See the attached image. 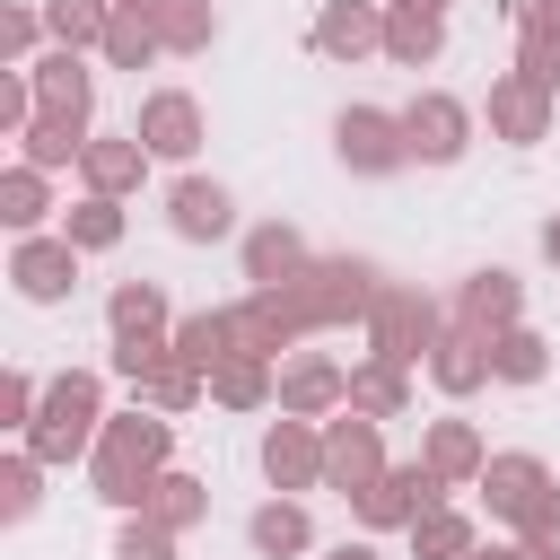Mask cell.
Segmentation results:
<instances>
[{
  "label": "cell",
  "mask_w": 560,
  "mask_h": 560,
  "mask_svg": "<svg viewBox=\"0 0 560 560\" xmlns=\"http://www.w3.org/2000/svg\"><path fill=\"white\" fill-rule=\"evenodd\" d=\"M166 464H175V420H166V411H149V402H131V411H114V420H105V438H96V455H88V490H96L105 508L140 516Z\"/></svg>",
  "instance_id": "6da1fadb"
},
{
  "label": "cell",
  "mask_w": 560,
  "mask_h": 560,
  "mask_svg": "<svg viewBox=\"0 0 560 560\" xmlns=\"http://www.w3.org/2000/svg\"><path fill=\"white\" fill-rule=\"evenodd\" d=\"M105 376L96 368H61L52 385H44V411H35V429L18 438L44 472H61V464H88L96 455V438H105Z\"/></svg>",
  "instance_id": "7a4b0ae2"
},
{
  "label": "cell",
  "mask_w": 560,
  "mask_h": 560,
  "mask_svg": "<svg viewBox=\"0 0 560 560\" xmlns=\"http://www.w3.org/2000/svg\"><path fill=\"white\" fill-rule=\"evenodd\" d=\"M472 490L490 499V516H499L516 542H560V481H551L542 455H490Z\"/></svg>",
  "instance_id": "3957f363"
},
{
  "label": "cell",
  "mask_w": 560,
  "mask_h": 560,
  "mask_svg": "<svg viewBox=\"0 0 560 560\" xmlns=\"http://www.w3.org/2000/svg\"><path fill=\"white\" fill-rule=\"evenodd\" d=\"M376 289H385V271H376L368 254H315V262L289 280V306L306 315V332H341V324H368Z\"/></svg>",
  "instance_id": "277c9868"
},
{
  "label": "cell",
  "mask_w": 560,
  "mask_h": 560,
  "mask_svg": "<svg viewBox=\"0 0 560 560\" xmlns=\"http://www.w3.org/2000/svg\"><path fill=\"white\" fill-rule=\"evenodd\" d=\"M359 332H368V359H394V368H429V350H438V332H446V306H438L420 280H385Z\"/></svg>",
  "instance_id": "5b68a950"
},
{
  "label": "cell",
  "mask_w": 560,
  "mask_h": 560,
  "mask_svg": "<svg viewBox=\"0 0 560 560\" xmlns=\"http://www.w3.org/2000/svg\"><path fill=\"white\" fill-rule=\"evenodd\" d=\"M429 508H446V481H438L420 455H411V464H385V472H376V481L350 499V516H359L368 534H411Z\"/></svg>",
  "instance_id": "8992f818"
},
{
  "label": "cell",
  "mask_w": 560,
  "mask_h": 560,
  "mask_svg": "<svg viewBox=\"0 0 560 560\" xmlns=\"http://www.w3.org/2000/svg\"><path fill=\"white\" fill-rule=\"evenodd\" d=\"M332 158H341L350 175H368V184L402 175V166H411L402 114H385V105H341V114H332Z\"/></svg>",
  "instance_id": "52a82bcc"
},
{
  "label": "cell",
  "mask_w": 560,
  "mask_h": 560,
  "mask_svg": "<svg viewBox=\"0 0 560 560\" xmlns=\"http://www.w3.org/2000/svg\"><path fill=\"white\" fill-rule=\"evenodd\" d=\"M472 105L464 96H446V88H420L411 105H402V140H411V166H455L464 149H472Z\"/></svg>",
  "instance_id": "ba28073f"
},
{
  "label": "cell",
  "mask_w": 560,
  "mask_h": 560,
  "mask_svg": "<svg viewBox=\"0 0 560 560\" xmlns=\"http://www.w3.org/2000/svg\"><path fill=\"white\" fill-rule=\"evenodd\" d=\"M131 131H140V149H149L158 166H192V149L210 140L201 96H184V88H149V96H140V114H131Z\"/></svg>",
  "instance_id": "9c48e42d"
},
{
  "label": "cell",
  "mask_w": 560,
  "mask_h": 560,
  "mask_svg": "<svg viewBox=\"0 0 560 560\" xmlns=\"http://www.w3.org/2000/svg\"><path fill=\"white\" fill-rule=\"evenodd\" d=\"M79 262H88V254H79L61 228H44V236H18V245H9V289H18L26 306H61V298L79 289Z\"/></svg>",
  "instance_id": "30bf717a"
},
{
  "label": "cell",
  "mask_w": 560,
  "mask_h": 560,
  "mask_svg": "<svg viewBox=\"0 0 560 560\" xmlns=\"http://www.w3.org/2000/svg\"><path fill=\"white\" fill-rule=\"evenodd\" d=\"M385 472V420H359V411H332L324 420V490L359 499L368 481Z\"/></svg>",
  "instance_id": "8fae6325"
},
{
  "label": "cell",
  "mask_w": 560,
  "mask_h": 560,
  "mask_svg": "<svg viewBox=\"0 0 560 560\" xmlns=\"http://www.w3.org/2000/svg\"><path fill=\"white\" fill-rule=\"evenodd\" d=\"M446 324H464V332H481V341H499L508 324H525V280H516L508 262H481V271H464V289H455V306H446Z\"/></svg>",
  "instance_id": "7c38bea8"
},
{
  "label": "cell",
  "mask_w": 560,
  "mask_h": 560,
  "mask_svg": "<svg viewBox=\"0 0 560 560\" xmlns=\"http://www.w3.org/2000/svg\"><path fill=\"white\" fill-rule=\"evenodd\" d=\"M228 324H236V350H245V359H289V350H306V315L289 306V289H245V298L228 306Z\"/></svg>",
  "instance_id": "4fadbf2b"
},
{
  "label": "cell",
  "mask_w": 560,
  "mask_h": 560,
  "mask_svg": "<svg viewBox=\"0 0 560 560\" xmlns=\"http://www.w3.org/2000/svg\"><path fill=\"white\" fill-rule=\"evenodd\" d=\"M280 411L289 420H332L350 411V368L332 350H289L280 359Z\"/></svg>",
  "instance_id": "5bb4252c"
},
{
  "label": "cell",
  "mask_w": 560,
  "mask_h": 560,
  "mask_svg": "<svg viewBox=\"0 0 560 560\" xmlns=\"http://www.w3.org/2000/svg\"><path fill=\"white\" fill-rule=\"evenodd\" d=\"M262 481L280 490V499H298V490H324V420H271L262 429Z\"/></svg>",
  "instance_id": "9a60e30c"
},
{
  "label": "cell",
  "mask_w": 560,
  "mask_h": 560,
  "mask_svg": "<svg viewBox=\"0 0 560 560\" xmlns=\"http://www.w3.org/2000/svg\"><path fill=\"white\" fill-rule=\"evenodd\" d=\"M306 44H315L324 61H368V52H385V0H324L315 26H306Z\"/></svg>",
  "instance_id": "2e32d148"
},
{
  "label": "cell",
  "mask_w": 560,
  "mask_h": 560,
  "mask_svg": "<svg viewBox=\"0 0 560 560\" xmlns=\"http://www.w3.org/2000/svg\"><path fill=\"white\" fill-rule=\"evenodd\" d=\"M481 114H490V140H508V149H534V140H551V88H534L525 70H499Z\"/></svg>",
  "instance_id": "e0dca14e"
},
{
  "label": "cell",
  "mask_w": 560,
  "mask_h": 560,
  "mask_svg": "<svg viewBox=\"0 0 560 560\" xmlns=\"http://www.w3.org/2000/svg\"><path fill=\"white\" fill-rule=\"evenodd\" d=\"M166 228L184 245H219V236H236V192L210 184V175H175L166 184Z\"/></svg>",
  "instance_id": "ac0fdd59"
},
{
  "label": "cell",
  "mask_w": 560,
  "mask_h": 560,
  "mask_svg": "<svg viewBox=\"0 0 560 560\" xmlns=\"http://www.w3.org/2000/svg\"><path fill=\"white\" fill-rule=\"evenodd\" d=\"M158 158L140 149V131H96L88 140V158H79V192H105V201H122V192H140V175H149Z\"/></svg>",
  "instance_id": "d6986e66"
},
{
  "label": "cell",
  "mask_w": 560,
  "mask_h": 560,
  "mask_svg": "<svg viewBox=\"0 0 560 560\" xmlns=\"http://www.w3.org/2000/svg\"><path fill=\"white\" fill-rule=\"evenodd\" d=\"M26 79H35V105H44V114L96 122V70H88V52H61V44H52V52H44Z\"/></svg>",
  "instance_id": "ffe728a7"
},
{
  "label": "cell",
  "mask_w": 560,
  "mask_h": 560,
  "mask_svg": "<svg viewBox=\"0 0 560 560\" xmlns=\"http://www.w3.org/2000/svg\"><path fill=\"white\" fill-rule=\"evenodd\" d=\"M236 262H245V280H254V289H289V280H298L315 254H306V236H298L289 219H262V228H245Z\"/></svg>",
  "instance_id": "44dd1931"
},
{
  "label": "cell",
  "mask_w": 560,
  "mask_h": 560,
  "mask_svg": "<svg viewBox=\"0 0 560 560\" xmlns=\"http://www.w3.org/2000/svg\"><path fill=\"white\" fill-rule=\"evenodd\" d=\"M105 332L114 341H175V306L158 280H114L105 289Z\"/></svg>",
  "instance_id": "7402d4cb"
},
{
  "label": "cell",
  "mask_w": 560,
  "mask_h": 560,
  "mask_svg": "<svg viewBox=\"0 0 560 560\" xmlns=\"http://www.w3.org/2000/svg\"><path fill=\"white\" fill-rule=\"evenodd\" d=\"M420 464H429L446 490H472V481H481V464H490V446H481V429H472V420H429V429H420Z\"/></svg>",
  "instance_id": "603a6c76"
},
{
  "label": "cell",
  "mask_w": 560,
  "mask_h": 560,
  "mask_svg": "<svg viewBox=\"0 0 560 560\" xmlns=\"http://www.w3.org/2000/svg\"><path fill=\"white\" fill-rule=\"evenodd\" d=\"M429 385H438V394H455V402H464V394H481V385H490V341H481V332H464V324H446V332H438V350H429Z\"/></svg>",
  "instance_id": "cb8c5ba5"
},
{
  "label": "cell",
  "mask_w": 560,
  "mask_h": 560,
  "mask_svg": "<svg viewBox=\"0 0 560 560\" xmlns=\"http://www.w3.org/2000/svg\"><path fill=\"white\" fill-rule=\"evenodd\" d=\"M245 542H254V560H298V551H315L306 499H262V508L245 516Z\"/></svg>",
  "instance_id": "d4e9b609"
},
{
  "label": "cell",
  "mask_w": 560,
  "mask_h": 560,
  "mask_svg": "<svg viewBox=\"0 0 560 560\" xmlns=\"http://www.w3.org/2000/svg\"><path fill=\"white\" fill-rule=\"evenodd\" d=\"M88 140H96V122L35 114V122L18 131V166H44V175H61V166H79V158H88Z\"/></svg>",
  "instance_id": "484cf974"
},
{
  "label": "cell",
  "mask_w": 560,
  "mask_h": 560,
  "mask_svg": "<svg viewBox=\"0 0 560 560\" xmlns=\"http://www.w3.org/2000/svg\"><path fill=\"white\" fill-rule=\"evenodd\" d=\"M201 394H210V376H201V368H192L175 341H166V350L149 359V376L131 385V402H149V411H166V420H175V411H192Z\"/></svg>",
  "instance_id": "4316f807"
},
{
  "label": "cell",
  "mask_w": 560,
  "mask_h": 560,
  "mask_svg": "<svg viewBox=\"0 0 560 560\" xmlns=\"http://www.w3.org/2000/svg\"><path fill=\"white\" fill-rule=\"evenodd\" d=\"M210 402L219 411H262V402H280V359H219L210 368Z\"/></svg>",
  "instance_id": "83f0119b"
},
{
  "label": "cell",
  "mask_w": 560,
  "mask_h": 560,
  "mask_svg": "<svg viewBox=\"0 0 560 560\" xmlns=\"http://www.w3.org/2000/svg\"><path fill=\"white\" fill-rule=\"evenodd\" d=\"M44 219H52V184H44V166H0V228L9 236H44Z\"/></svg>",
  "instance_id": "f1b7e54d"
},
{
  "label": "cell",
  "mask_w": 560,
  "mask_h": 560,
  "mask_svg": "<svg viewBox=\"0 0 560 560\" xmlns=\"http://www.w3.org/2000/svg\"><path fill=\"white\" fill-rule=\"evenodd\" d=\"M350 411H359V420H402V411H411V368L359 359V368H350Z\"/></svg>",
  "instance_id": "f546056e"
},
{
  "label": "cell",
  "mask_w": 560,
  "mask_h": 560,
  "mask_svg": "<svg viewBox=\"0 0 560 560\" xmlns=\"http://www.w3.org/2000/svg\"><path fill=\"white\" fill-rule=\"evenodd\" d=\"M140 516H149V525H166V534H192V525L210 516V481H192V472H175V464H166Z\"/></svg>",
  "instance_id": "4dcf8cb0"
},
{
  "label": "cell",
  "mask_w": 560,
  "mask_h": 560,
  "mask_svg": "<svg viewBox=\"0 0 560 560\" xmlns=\"http://www.w3.org/2000/svg\"><path fill=\"white\" fill-rule=\"evenodd\" d=\"M446 52V18H420V9H385V61L402 70H429Z\"/></svg>",
  "instance_id": "1f68e13d"
},
{
  "label": "cell",
  "mask_w": 560,
  "mask_h": 560,
  "mask_svg": "<svg viewBox=\"0 0 560 560\" xmlns=\"http://www.w3.org/2000/svg\"><path fill=\"white\" fill-rule=\"evenodd\" d=\"M490 376H499V385H542V376H551V341H542L534 324H508V332L490 341Z\"/></svg>",
  "instance_id": "d6a6232c"
},
{
  "label": "cell",
  "mask_w": 560,
  "mask_h": 560,
  "mask_svg": "<svg viewBox=\"0 0 560 560\" xmlns=\"http://www.w3.org/2000/svg\"><path fill=\"white\" fill-rule=\"evenodd\" d=\"M35 9H44V26H52L61 52H96L105 26H114V0H35Z\"/></svg>",
  "instance_id": "836d02e7"
},
{
  "label": "cell",
  "mask_w": 560,
  "mask_h": 560,
  "mask_svg": "<svg viewBox=\"0 0 560 560\" xmlns=\"http://www.w3.org/2000/svg\"><path fill=\"white\" fill-rule=\"evenodd\" d=\"M166 44H158V18H140V9H114V26H105V44H96V61L105 70H149Z\"/></svg>",
  "instance_id": "e575fe53"
},
{
  "label": "cell",
  "mask_w": 560,
  "mask_h": 560,
  "mask_svg": "<svg viewBox=\"0 0 560 560\" xmlns=\"http://www.w3.org/2000/svg\"><path fill=\"white\" fill-rule=\"evenodd\" d=\"M61 236H70L79 254H114V245H122V201H105V192H79V201L61 210Z\"/></svg>",
  "instance_id": "d590c367"
},
{
  "label": "cell",
  "mask_w": 560,
  "mask_h": 560,
  "mask_svg": "<svg viewBox=\"0 0 560 560\" xmlns=\"http://www.w3.org/2000/svg\"><path fill=\"white\" fill-rule=\"evenodd\" d=\"M175 350L210 376L219 359H236V324H228V306H201V315H175Z\"/></svg>",
  "instance_id": "8d00e7d4"
},
{
  "label": "cell",
  "mask_w": 560,
  "mask_h": 560,
  "mask_svg": "<svg viewBox=\"0 0 560 560\" xmlns=\"http://www.w3.org/2000/svg\"><path fill=\"white\" fill-rule=\"evenodd\" d=\"M158 44L184 52V61L210 52V44H219V9H210V0H166V9H158Z\"/></svg>",
  "instance_id": "74e56055"
},
{
  "label": "cell",
  "mask_w": 560,
  "mask_h": 560,
  "mask_svg": "<svg viewBox=\"0 0 560 560\" xmlns=\"http://www.w3.org/2000/svg\"><path fill=\"white\" fill-rule=\"evenodd\" d=\"M481 542H472V516L464 508H429L420 525H411V560H472Z\"/></svg>",
  "instance_id": "f35d334b"
},
{
  "label": "cell",
  "mask_w": 560,
  "mask_h": 560,
  "mask_svg": "<svg viewBox=\"0 0 560 560\" xmlns=\"http://www.w3.org/2000/svg\"><path fill=\"white\" fill-rule=\"evenodd\" d=\"M35 508H44V464L18 446V455H0V516H9V525H26Z\"/></svg>",
  "instance_id": "ab89813d"
},
{
  "label": "cell",
  "mask_w": 560,
  "mask_h": 560,
  "mask_svg": "<svg viewBox=\"0 0 560 560\" xmlns=\"http://www.w3.org/2000/svg\"><path fill=\"white\" fill-rule=\"evenodd\" d=\"M44 35H52V26H44V9H26V0H18V9H0V70H35V61H44V52H35Z\"/></svg>",
  "instance_id": "60d3db41"
},
{
  "label": "cell",
  "mask_w": 560,
  "mask_h": 560,
  "mask_svg": "<svg viewBox=\"0 0 560 560\" xmlns=\"http://www.w3.org/2000/svg\"><path fill=\"white\" fill-rule=\"evenodd\" d=\"M175 542H184V534H166V525H149V516H122L114 560H175Z\"/></svg>",
  "instance_id": "b9f144b4"
},
{
  "label": "cell",
  "mask_w": 560,
  "mask_h": 560,
  "mask_svg": "<svg viewBox=\"0 0 560 560\" xmlns=\"http://www.w3.org/2000/svg\"><path fill=\"white\" fill-rule=\"evenodd\" d=\"M35 114H44V105H35V79H26V70H0V140H18Z\"/></svg>",
  "instance_id": "7bdbcfd3"
},
{
  "label": "cell",
  "mask_w": 560,
  "mask_h": 560,
  "mask_svg": "<svg viewBox=\"0 0 560 560\" xmlns=\"http://www.w3.org/2000/svg\"><path fill=\"white\" fill-rule=\"evenodd\" d=\"M35 411H44V385H35L26 368H9V376H0V420L26 438V429H35Z\"/></svg>",
  "instance_id": "ee69618b"
},
{
  "label": "cell",
  "mask_w": 560,
  "mask_h": 560,
  "mask_svg": "<svg viewBox=\"0 0 560 560\" xmlns=\"http://www.w3.org/2000/svg\"><path fill=\"white\" fill-rule=\"evenodd\" d=\"M508 26H516V44H551L560 35V0H508Z\"/></svg>",
  "instance_id": "f6af8a7d"
},
{
  "label": "cell",
  "mask_w": 560,
  "mask_h": 560,
  "mask_svg": "<svg viewBox=\"0 0 560 560\" xmlns=\"http://www.w3.org/2000/svg\"><path fill=\"white\" fill-rule=\"evenodd\" d=\"M516 70H525L534 88H551V96H560V35H551V44H516Z\"/></svg>",
  "instance_id": "bcb514c9"
},
{
  "label": "cell",
  "mask_w": 560,
  "mask_h": 560,
  "mask_svg": "<svg viewBox=\"0 0 560 560\" xmlns=\"http://www.w3.org/2000/svg\"><path fill=\"white\" fill-rule=\"evenodd\" d=\"M490 551H499V560H560V542H516V534H508V542H490Z\"/></svg>",
  "instance_id": "7dc6e473"
},
{
  "label": "cell",
  "mask_w": 560,
  "mask_h": 560,
  "mask_svg": "<svg viewBox=\"0 0 560 560\" xmlns=\"http://www.w3.org/2000/svg\"><path fill=\"white\" fill-rule=\"evenodd\" d=\"M542 262H551V271H560V210H551V219H542Z\"/></svg>",
  "instance_id": "c3c4849f"
},
{
  "label": "cell",
  "mask_w": 560,
  "mask_h": 560,
  "mask_svg": "<svg viewBox=\"0 0 560 560\" xmlns=\"http://www.w3.org/2000/svg\"><path fill=\"white\" fill-rule=\"evenodd\" d=\"M324 560H385V551H376V542H332Z\"/></svg>",
  "instance_id": "681fc988"
},
{
  "label": "cell",
  "mask_w": 560,
  "mask_h": 560,
  "mask_svg": "<svg viewBox=\"0 0 560 560\" xmlns=\"http://www.w3.org/2000/svg\"><path fill=\"white\" fill-rule=\"evenodd\" d=\"M385 9H420V18H446V0H385Z\"/></svg>",
  "instance_id": "f907efd6"
},
{
  "label": "cell",
  "mask_w": 560,
  "mask_h": 560,
  "mask_svg": "<svg viewBox=\"0 0 560 560\" xmlns=\"http://www.w3.org/2000/svg\"><path fill=\"white\" fill-rule=\"evenodd\" d=\"M472 560H499V551H472Z\"/></svg>",
  "instance_id": "816d5d0a"
}]
</instances>
